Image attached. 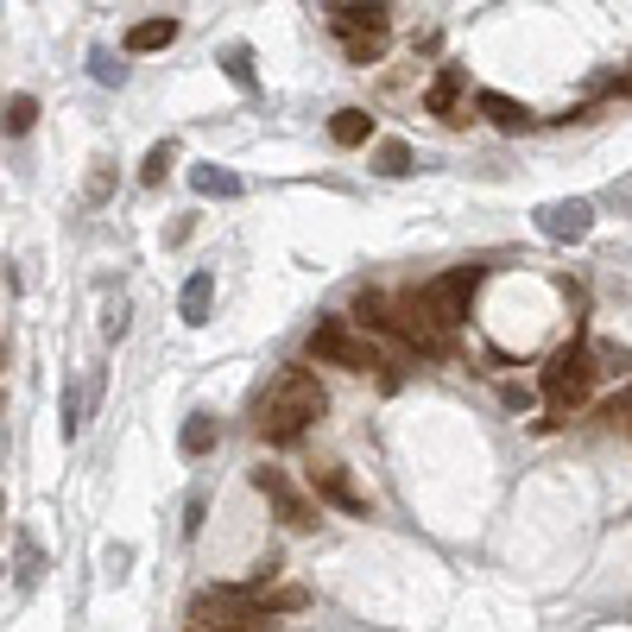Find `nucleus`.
<instances>
[{
    "label": "nucleus",
    "mask_w": 632,
    "mask_h": 632,
    "mask_svg": "<svg viewBox=\"0 0 632 632\" xmlns=\"http://www.w3.org/2000/svg\"><path fill=\"white\" fill-rule=\"evenodd\" d=\"M260 601H266V613L278 620V613H303L310 595H303V588H278V582H272V588H260Z\"/></svg>",
    "instance_id": "nucleus-19"
},
{
    "label": "nucleus",
    "mask_w": 632,
    "mask_h": 632,
    "mask_svg": "<svg viewBox=\"0 0 632 632\" xmlns=\"http://www.w3.org/2000/svg\"><path fill=\"white\" fill-rule=\"evenodd\" d=\"M310 487H317V500H330V506L367 518V493L348 481V468H317V475H310Z\"/></svg>",
    "instance_id": "nucleus-10"
},
{
    "label": "nucleus",
    "mask_w": 632,
    "mask_h": 632,
    "mask_svg": "<svg viewBox=\"0 0 632 632\" xmlns=\"http://www.w3.org/2000/svg\"><path fill=\"white\" fill-rule=\"evenodd\" d=\"M373 158H380V171H386V178H405V171H412V146H405V140H380Z\"/></svg>",
    "instance_id": "nucleus-20"
},
{
    "label": "nucleus",
    "mask_w": 632,
    "mask_h": 632,
    "mask_svg": "<svg viewBox=\"0 0 632 632\" xmlns=\"http://www.w3.org/2000/svg\"><path fill=\"white\" fill-rule=\"evenodd\" d=\"M95 83H121V63L108 58V51H95Z\"/></svg>",
    "instance_id": "nucleus-26"
},
{
    "label": "nucleus",
    "mask_w": 632,
    "mask_h": 632,
    "mask_svg": "<svg viewBox=\"0 0 632 632\" xmlns=\"http://www.w3.org/2000/svg\"><path fill=\"white\" fill-rule=\"evenodd\" d=\"M215 437H222V430H215L210 412H190V424H183V455H210Z\"/></svg>",
    "instance_id": "nucleus-17"
},
{
    "label": "nucleus",
    "mask_w": 632,
    "mask_h": 632,
    "mask_svg": "<svg viewBox=\"0 0 632 632\" xmlns=\"http://www.w3.org/2000/svg\"><path fill=\"white\" fill-rule=\"evenodd\" d=\"M330 140L342 152L367 146V140H373V115H367V108H335V115H330Z\"/></svg>",
    "instance_id": "nucleus-14"
},
{
    "label": "nucleus",
    "mask_w": 632,
    "mask_h": 632,
    "mask_svg": "<svg viewBox=\"0 0 632 632\" xmlns=\"http://www.w3.org/2000/svg\"><path fill=\"white\" fill-rule=\"evenodd\" d=\"M355 330H367L373 342H392V348H405V355H424L412 317H405L398 298H386V291H355Z\"/></svg>",
    "instance_id": "nucleus-6"
},
{
    "label": "nucleus",
    "mask_w": 632,
    "mask_h": 632,
    "mask_svg": "<svg viewBox=\"0 0 632 632\" xmlns=\"http://www.w3.org/2000/svg\"><path fill=\"white\" fill-rule=\"evenodd\" d=\"M32 127H38V95H7V102H0V133L20 140Z\"/></svg>",
    "instance_id": "nucleus-16"
},
{
    "label": "nucleus",
    "mask_w": 632,
    "mask_h": 632,
    "mask_svg": "<svg viewBox=\"0 0 632 632\" xmlns=\"http://www.w3.org/2000/svg\"><path fill=\"white\" fill-rule=\"evenodd\" d=\"M247 481H253V493H266V506L278 512V525H285V532H317V518H323V500H317V493H303V487L291 481L285 468L260 462Z\"/></svg>",
    "instance_id": "nucleus-5"
},
{
    "label": "nucleus",
    "mask_w": 632,
    "mask_h": 632,
    "mask_svg": "<svg viewBox=\"0 0 632 632\" xmlns=\"http://www.w3.org/2000/svg\"><path fill=\"white\" fill-rule=\"evenodd\" d=\"M228 76H235V83H241V90H247V83H253V70H247V51H241V45H235V51H228Z\"/></svg>",
    "instance_id": "nucleus-25"
},
{
    "label": "nucleus",
    "mask_w": 632,
    "mask_h": 632,
    "mask_svg": "<svg viewBox=\"0 0 632 632\" xmlns=\"http://www.w3.org/2000/svg\"><path fill=\"white\" fill-rule=\"evenodd\" d=\"M538 392H544V405H550V424L582 412L588 392H595V361H588V348H582V342L557 348V355L544 361V373H538Z\"/></svg>",
    "instance_id": "nucleus-3"
},
{
    "label": "nucleus",
    "mask_w": 632,
    "mask_h": 632,
    "mask_svg": "<svg viewBox=\"0 0 632 632\" xmlns=\"http://www.w3.org/2000/svg\"><path fill=\"white\" fill-rule=\"evenodd\" d=\"M538 228L550 235V241H582L588 228H595V210L575 196V203H550V210H538Z\"/></svg>",
    "instance_id": "nucleus-9"
},
{
    "label": "nucleus",
    "mask_w": 632,
    "mask_h": 632,
    "mask_svg": "<svg viewBox=\"0 0 632 632\" xmlns=\"http://www.w3.org/2000/svg\"><path fill=\"white\" fill-rule=\"evenodd\" d=\"M601 418L613 424V430H632V380H627V386H620V392H613V405H607Z\"/></svg>",
    "instance_id": "nucleus-24"
},
{
    "label": "nucleus",
    "mask_w": 632,
    "mask_h": 632,
    "mask_svg": "<svg viewBox=\"0 0 632 632\" xmlns=\"http://www.w3.org/2000/svg\"><path fill=\"white\" fill-rule=\"evenodd\" d=\"M588 361H595V380H632V348L613 342V335L588 342Z\"/></svg>",
    "instance_id": "nucleus-13"
},
{
    "label": "nucleus",
    "mask_w": 632,
    "mask_h": 632,
    "mask_svg": "<svg viewBox=\"0 0 632 632\" xmlns=\"http://www.w3.org/2000/svg\"><path fill=\"white\" fill-rule=\"evenodd\" d=\"M462 102H468V76H462V63H443V70L430 76V90H424V108H430L443 127H462L468 121Z\"/></svg>",
    "instance_id": "nucleus-7"
},
{
    "label": "nucleus",
    "mask_w": 632,
    "mask_h": 632,
    "mask_svg": "<svg viewBox=\"0 0 632 632\" xmlns=\"http://www.w3.org/2000/svg\"><path fill=\"white\" fill-rule=\"evenodd\" d=\"M278 570H285V557H278V550H266V557L253 563V575H247L241 588H247V595H260V588H272V582H278Z\"/></svg>",
    "instance_id": "nucleus-21"
},
{
    "label": "nucleus",
    "mask_w": 632,
    "mask_h": 632,
    "mask_svg": "<svg viewBox=\"0 0 632 632\" xmlns=\"http://www.w3.org/2000/svg\"><path fill=\"white\" fill-rule=\"evenodd\" d=\"M171 165H178V146L165 140V146H152V152H146V165H140V183H158L165 171H171Z\"/></svg>",
    "instance_id": "nucleus-22"
},
{
    "label": "nucleus",
    "mask_w": 632,
    "mask_h": 632,
    "mask_svg": "<svg viewBox=\"0 0 632 632\" xmlns=\"http://www.w3.org/2000/svg\"><path fill=\"white\" fill-rule=\"evenodd\" d=\"M190 632H203V627H190Z\"/></svg>",
    "instance_id": "nucleus-28"
},
{
    "label": "nucleus",
    "mask_w": 632,
    "mask_h": 632,
    "mask_svg": "<svg viewBox=\"0 0 632 632\" xmlns=\"http://www.w3.org/2000/svg\"><path fill=\"white\" fill-rule=\"evenodd\" d=\"M133 58H146V51H165V45H178V20L171 13H158V20H140V26H127L121 38Z\"/></svg>",
    "instance_id": "nucleus-12"
},
{
    "label": "nucleus",
    "mask_w": 632,
    "mask_h": 632,
    "mask_svg": "<svg viewBox=\"0 0 632 632\" xmlns=\"http://www.w3.org/2000/svg\"><path fill=\"white\" fill-rule=\"evenodd\" d=\"M330 412V392L303 361L278 367L266 386L253 392V437L260 443H298L310 424Z\"/></svg>",
    "instance_id": "nucleus-1"
},
{
    "label": "nucleus",
    "mask_w": 632,
    "mask_h": 632,
    "mask_svg": "<svg viewBox=\"0 0 632 632\" xmlns=\"http://www.w3.org/2000/svg\"><path fill=\"white\" fill-rule=\"evenodd\" d=\"M0 367H7V342H0Z\"/></svg>",
    "instance_id": "nucleus-27"
},
{
    "label": "nucleus",
    "mask_w": 632,
    "mask_h": 632,
    "mask_svg": "<svg viewBox=\"0 0 632 632\" xmlns=\"http://www.w3.org/2000/svg\"><path fill=\"white\" fill-rule=\"evenodd\" d=\"M303 355L317 367H342V373H380L386 367V348L367 330H355V317H317L303 335Z\"/></svg>",
    "instance_id": "nucleus-2"
},
{
    "label": "nucleus",
    "mask_w": 632,
    "mask_h": 632,
    "mask_svg": "<svg viewBox=\"0 0 632 632\" xmlns=\"http://www.w3.org/2000/svg\"><path fill=\"white\" fill-rule=\"evenodd\" d=\"M475 108H481L500 133H525V127H532V108L512 102V95H500V90H481V95H475Z\"/></svg>",
    "instance_id": "nucleus-11"
},
{
    "label": "nucleus",
    "mask_w": 632,
    "mask_h": 632,
    "mask_svg": "<svg viewBox=\"0 0 632 632\" xmlns=\"http://www.w3.org/2000/svg\"><path fill=\"white\" fill-rule=\"evenodd\" d=\"M183 323L190 330H203L210 323V303H215V272H190V285H183Z\"/></svg>",
    "instance_id": "nucleus-15"
},
{
    "label": "nucleus",
    "mask_w": 632,
    "mask_h": 632,
    "mask_svg": "<svg viewBox=\"0 0 632 632\" xmlns=\"http://www.w3.org/2000/svg\"><path fill=\"white\" fill-rule=\"evenodd\" d=\"M335 38H361V32H392V7L386 0H335L330 7Z\"/></svg>",
    "instance_id": "nucleus-8"
},
{
    "label": "nucleus",
    "mask_w": 632,
    "mask_h": 632,
    "mask_svg": "<svg viewBox=\"0 0 632 632\" xmlns=\"http://www.w3.org/2000/svg\"><path fill=\"white\" fill-rule=\"evenodd\" d=\"M342 58L361 63V70H367V63H380V58H386V32H361V38H342Z\"/></svg>",
    "instance_id": "nucleus-18"
},
{
    "label": "nucleus",
    "mask_w": 632,
    "mask_h": 632,
    "mask_svg": "<svg viewBox=\"0 0 632 632\" xmlns=\"http://www.w3.org/2000/svg\"><path fill=\"white\" fill-rule=\"evenodd\" d=\"M190 183H196L203 196H235V190H241V178H228V171H210V165H203V171H190Z\"/></svg>",
    "instance_id": "nucleus-23"
},
{
    "label": "nucleus",
    "mask_w": 632,
    "mask_h": 632,
    "mask_svg": "<svg viewBox=\"0 0 632 632\" xmlns=\"http://www.w3.org/2000/svg\"><path fill=\"white\" fill-rule=\"evenodd\" d=\"M190 627L203 632H266L272 613L260 595H247V588H203L196 601H190Z\"/></svg>",
    "instance_id": "nucleus-4"
}]
</instances>
